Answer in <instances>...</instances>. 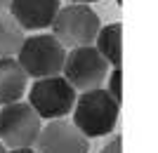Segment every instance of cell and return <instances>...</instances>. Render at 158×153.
<instances>
[{"label": "cell", "instance_id": "1", "mask_svg": "<svg viewBox=\"0 0 158 153\" xmlns=\"http://www.w3.org/2000/svg\"><path fill=\"white\" fill-rule=\"evenodd\" d=\"M120 113V104L109 97L104 87L97 90H87L76 97L73 104V125L85 139H97L106 137L116 130Z\"/></svg>", "mask_w": 158, "mask_h": 153}, {"label": "cell", "instance_id": "2", "mask_svg": "<svg viewBox=\"0 0 158 153\" xmlns=\"http://www.w3.org/2000/svg\"><path fill=\"white\" fill-rule=\"evenodd\" d=\"M17 64L24 68V73L33 80L61 75L66 59V47L52 33H33L24 38L19 52H17Z\"/></svg>", "mask_w": 158, "mask_h": 153}, {"label": "cell", "instance_id": "3", "mask_svg": "<svg viewBox=\"0 0 158 153\" xmlns=\"http://www.w3.org/2000/svg\"><path fill=\"white\" fill-rule=\"evenodd\" d=\"M50 28H52V35L66 50H76V47L92 45L102 28V21L92 7L71 2L66 7H59Z\"/></svg>", "mask_w": 158, "mask_h": 153}, {"label": "cell", "instance_id": "4", "mask_svg": "<svg viewBox=\"0 0 158 153\" xmlns=\"http://www.w3.org/2000/svg\"><path fill=\"white\" fill-rule=\"evenodd\" d=\"M28 92V106L35 111L40 120H61L73 111L78 92L64 80V75L33 80Z\"/></svg>", "mask_w": 158, "mask_h": 153}, {"label": "cell", "instance_id": "5", "mask_svg": "<svg viewBox=\"0 0 158 153\" xmlns=\"http://www.w3.org/2000/svg\"><path fill=\"white\" fill-rule=\"evenodd\" d=\"M43 130V120L26 101L0 106V144L5 148H33Z\"/></svg>", "mask_w": 158, "mask_h": 153}, {"label": "cell", "instance_id": "6", "mask_svg": "<svg viewBox=\"0 0 158 153\" xmlns=\"http://www.w3.org/2000/svg\"><path fill=\"white\" fill-rule=\"evenodd\" d=\"M61 75L76 92H87L102 87V83L109 75V64L92 45L76 47V50H66Z\"/></svg>", "mask_w": 158, "mask_h": 153}, {"label": "cell", "instance_id": "7", "mask_svg": "<svg viewBox=\"0 0 158 153\" xmlns=\"http://www.w3.org/2000/svg\"><path fill=\"white\" fill-rule=\"evenodd\" d=\"M35 153H87L90 139L76 130L71 120H50L35 139Z\"/></svg>", "mask_w": 158, "mask_h": 153}, {"label": "cell", "instance_id": "8", "mask_svg": "<svg viewBox=\"0 0 158 153\" xmlns=\"http://www.w3.org/2000/svg\"><path fill=\"white\" fill-rule=\"evenodd\" d=\"M59 0H10L7 14L21 31H45L59 12Z\"/></svg>", "mask_w": 158, "mask_h": 153}, {"label": "cell", "instance_id": "9", "mask_svg": "<svg viewBox=\"0 0 158 153\" xmlns=\"http://www.w3.org/2000/svg\"><path fill=\"white\" fill-rule=\"evenodd\" d=\"M26 90H28V75L17 64V59L14 57L0 59V106L21 101Z\"/></svg>", "mask_w": 158, "mask_h": 153}, {"label": "cell", "instance_id": "10", "mask_svg": "<svg viewBox=\"0 0 158 153\" xmlns=\"http://www.w3.org/2000/svg\"><path fill=\"white\" fill-rule=\"evenodd\" d=\"M92 47L102 54V59L109 64V68H120L123 64V24L113 21L99 28Z\"/></svg>", "mask_w": 158, "mask_h": 153}, {"label": "cell", "instance_id": "11", "mask_svg": "<svg viewBox=\"0 0 158 153\" xmlns=\"http://www.w3.org/2000/svg\"><path fill=\"white\" fill-rule=\"evenodd\" d=\"M21 42H24V31H21L14 19L7 12L0 14V59L5 57H17Z\"/></svg>", "mask_w": 158, "mask_h": 153}, {"label": "cell", "instance_id": "12", "mask_svg": "<svg viewBox=\"0 0 158 153\" xmlns=\"http://www.w3.org/2000/svg\"><path fill=\"white\" fill-rule=\"evenodd\" d=\"M106 78H109V87H104V90L109 92V97H111L113 101L120 104V99H123V71H120V68H113Z\"/></svg>", "mask_w": 158, "mask_h": 153}, {"label": "cell", "instance_id": "13", "mask_svg": "<svg viewBox=\"0 0 158 153\" xmlns=\"http://www.w3.org/2000/svg\"><path fill=\"white\" fill-rule=\"evenodd\" d=\"M99 153H123V137H120V134H118V137H113Z\"/></svg>", "mask_w": 158, "mask_h": 153}, {"label": "cell", "instance_id": "14", "mask_svg": "<svg viewBox=\"0 0 158 153\" xmlns=\"http://www.w3.org/2000/svg\"><path fill=\"white\" fill-rule=\"evenodd\" d=\"M7 153H35V148H12Z\"/></svg>", "mask_w": 158, "mask_h": 153}, {"label": "cell", "instance_id": "15", "mask_svg": "<svg viewBox=\"0 0 158 153\" xmlns=\"http://www.w3.org/2000/svg\"><path fill=\"white\" fill-rule=\"evenodd\" d=\"M73 5H92V2H99V0H71Z\"/></svg>", "mask_w": 158, "mask_h": 153}, {"label": "cell", "instance_id": "16", "mask_svg": "<svg viewBox=\"0 0 158 153\" xmlns=\"http://www.w3.org/2000/svg\"><path fill=\"white\" fill-rule=\"evenodd\" d=\"M7 7H10V0H0V14L7 12Z\"/></svg>", "mask_w": 158, "mask_h": 153}, {"label": "cell", "instance_id": "17", "mask_svg": "<svg viewBox=\"0 0 158 153\" xmlns=\"http://www.w3.org/2000/svg\"><path fill=\"white\" fill-rule=\"evenodd\" d=\"M0 153H7V148H5V146H2V144H0Z\"/></svg>", "mask_w": 158, "mask_h": 153}]
</instances>
